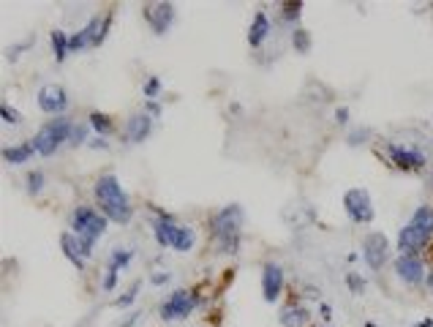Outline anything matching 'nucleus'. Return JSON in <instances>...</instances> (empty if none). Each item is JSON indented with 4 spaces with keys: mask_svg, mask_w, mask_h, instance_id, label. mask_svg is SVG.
I'll return each instance as SVG.
<instances>
[{
    "mask_svg": "<svg viewBox=\"0 0 433 327\" xmlns=\"http://www.w3.org/2000/svg\"><path fill=\"white\" fill-rule=\"evenodd\" d=\"M71 144H82V142H87V126H82V123H80V126H77V123H74V129H71Z\"/></svg>",
    "mask_w": 433,
    "mask_h": 327,
    "instance_id": "obj_31",
    "label": "nucleus"
},
{
    "mask_svg": "<svg viewBox=\"0 0 433 327\" xmlns=\"http://www.w3.org/2000/svg\"><path fill=\"white\" fill-rule=\"evenodd\" d=\"M344 210L354 224H371L374 221V199L365 188H349L344 194Z\"/></svg>",
    "mask_w": 433,
    "mask_h": 327,
    "instance_id": "obj_7",
    "label": "nucleus"
},
{
    "mask_svg": "<svg viewBox=\"0 0 433 327\" xmlns=\"http://www.w3.org/2000/svg\"><path fill=\"white\" fill-rule=\"evenodd\" d=\"M153 234L158 240V245L164 248H174V251H188L194 245V232L183 224H177L172 216L167 213H158L153 218Z\"/></svg>",
    "mask_w": 433,
    "mask_h": 327,
    "instance_id": "obj_5",
    "label": "nucleus"
},
{
    "mask_svg": "<svg viewBox=\"0 0 433 327\" xmlns=\"http://www.w3.org/2000/svg\"><path fill=\"white\" fill-rule=\"evenodd\" d=\"M292 44H295V49L297 52H308L311 49V33L308 30H295V39H292Z\"/></svg>",
    "mask_w": 433,
    "mask_h": 327,
    "instance_id": "obj_25",
    "label": "nucleus"
},
{
    "mask_svg": "<svg viewBox=\"0 0 433 327\" xmlns=\"http://www.w3.org/2000/svg\"><path fill=\"white\" fill-rule=\"evenodd\" d=\"M362 259L374 273H379L390 259V240L382 232H371L362 243Z\"/></svg>",
    "mask_w": 433,
    "mask_h": 327,
    "instance_id": "obj_9",
    "label": "nucleus"
},
{
    "mask_svg": "<svg viewBox=\"0 0 433 327\" xmlns=\"http://www.w3.org/2000/svg\"><path fill=\"white\" fill-rule=\"evenodd\" d=\"M319 311H322V317H324V319H330V314H333V308H330L327 303H322V308H319Z\"/></svg>",
    "mask_w": 433,
    "mask_h": 327,
    "instance_id": "obj_38",
    "label": "nucleus"
},
{
    "mask_svg": "<svg viewBox=\"0 0 433 327\" xmlns=\"http://www.w3.org/2000/svg\"><path fill=\"white\" fill-rule=\"evenodd\" d=\"M300 11H303V3H284L281 6V19L295 22V19H300Z\"/></svg>",
    "mask_w": 433,
    "mask_h": 327,
    "instance_id": "obj_24",
    "label": "nucleus"
},
{
    "mask_svg": "<svg viewBox=\"0 0 433 327\" xmlns=\"http://www.w3.org/2000/svg\"><path fill=\"white\" fill-rule=\"evenodd\" d=\"M52 47H55V57L63 63L66 57H68V52H71V36H63L60 30H52Z\"/></svg>",
    "mask_w": 433,
    "mask_h": 327,
    "instance_id": "obj_21",
    "label": "nucleus"
},
{
    "mask_svg": "<svg viewBox=\"0 0 433 327\" xmlns=\"http://www.w3.org/2000/svg\"><path fill=\"white\" fill-rule=\"evenodd\" d=\"M90 126L98 131V137H104V134L112 131V120H109L107 115H101V112H93V115H90Z\"/></svg>",
    "mask_w": 433,
    "mask_h": 327,
    "instance_id": "obj_22",
    "label": "nucleus"
},
{
    "mask_svg": "<svg viewBox=\"0 0 433 327\" xmlns=\"http://www.w3.org/2000/svg\"><path fill=\"white\" fill-rule=\"evenodd\" d=\"M36 153L33 142H22V144H11V147H3V161L6 164H25L30 156Z\"/></svg>",
    "mask_w": 433,
    "mask_h": 327,
    "instance_id": "obj_20",
    "label": "nucleus"
},
{
    "mask_svg": "<svg viewBox=\"0 0 433 327\" xmlns=\"http://www.w3.org/2000/svg\"><path fill=\"white\" fill-rule=\"evenodd\" d=\"M395 276L403 281V283H409V286H420V283H425V279H428L420 254H400L395 259Z\"/></svg>",
    "mask_w": 433,
    "mask_h": 327,
    "instance_id": "obj_10",
    "label": "nucleus"
},
{
    "mask_svg": "<svg viewBox=\"0 0 433 327\" xmlns=\"http://www.w3.org/2000/svg\"><path fill=\"white\" fill-rule=\"evenodd\" d=\"M71 129H74V123L68 120V118H55V120H49V123H44L42 129H39V134L33 137V147H36V153H42V156H52L63 142L71 140Z\"/></svg>",
    "mask_w": 433,
    "mask_h": 327,
    "instance_id": "obj_6",
    "label": "nucleus"
},
{
    "mask_svg": "<svg viewBox=\"0 0 433 327\" xmlns=\"http://www.w3.org/2000/svg\"><path fill=\"white\" fill-rule=\"evenodd\" d=\"M104 36H107V22H104V17H93L82 30H77V33L71 36V52H80V49H87V47H98V44L104 41Z\"/></svg>",
    "mask_w": 433,
    "mask_h": 327,
    "instance_id": "obj_12",
    "label": "nucleus"
},
{
    "mask_svg": "<svg viewBox=\"0 0 433 327\" xmlns=\"http://www.w3.org/2000/svg\"><path fill=\"white\" fill-rule=\"evenodd\" d=\"M425 283H428V289H431V292H433V270H431V273H428V279H425Z\"/></svg>",
    "mask_w": 433,
    "mask_h": 327,
    "instance_id": "obj_39",
    "label": "nucleus"
},
{
    "mask_svg": "<svg viewBox=\"0 0 433 327\" xmlns=\"http://www.w3.org/2000/svg\"><path fill=\"white\" fill-rule=\"evenodd\" d=\"M431 240H433V207L431 205H420L412 213V218L406 221V227L398 232V248L403 254H417Z\"/></svg>",
    "mask_w": 433,
    "mask_h": 327,
    "instance_id": "obj_2",
    "label": "nucleus"
},
{
    "mask_svg": "<svg viewBox=\"0 0 433 327\" xmlns=\"http://www.w3.org/2000/svg\"><path fill=\"white\" fill-rule=\"evenodd\" d=\"M90 147H95V150H104V147H107V142H104V137H95V140L90 142Z\"/></svg>",
    "mask_w": 433,
    "mask_h": 327,
    "instance_id": "obj_37",
    "label": "nucleus"
},
{
    "mask_svg": "<svg viewBox=\"0 0 433 327\" xmlns=\"http://www.w3.org/2000/svg\"><path fill=\"white\" fill-rule=\"evenodd\" d=\"M139 286H142V283L136 281V283L131 286V289L126 292V295H123V297H118V300H115V306H118V308H126V306H131V303L136 300V295H139Z\"/></svg>",
    "mask_w": 433,
    "mask_h": 327,
    "instance_id": "obj_29",
    "label": "nucleus"
},
{
    "mask_svg": "<svg viewBox=\"0 0 433 327\" xmlns=\"http://www.w3.org/2000/svg\"><path fill=\"white\" fill-rule=\"evenodd\" d=\"M145 109H147V115H150L153 120H156V118H161V104H158V101H147V106H145Z\"/></svg>",
    "mask_w": 433,
    "mask_h": 327,
    "instance_id": "obj_34",
    "label": "nucleus"
},
{
    "mask_svg": "<svg viewBox=\"0 0 433 327\" xmlns=\"http://www.w3.org/2000/svg\"><path fill=\"white\" fill-rule=\"evenodd\" d=\"M39 106L46 115H57V112H63L68 106V95H66V91L60 85H44L39 91Z\"/></svg>",
    "mask_w": 433,
    "mask_h": 327,
    "instance_id": "obj_15",
    "label": "nucleus"
},
{
    "mask_svg": "<svg viewBox=\"0 0 433 327\" xmlns=\"http://www.w3.org/2000/svg\"><path fill=\"white\" fill-rule=\"evenodd\" d=\"M150 131H153V118L147 112L145 115H133L129 120V126H126V140L139 144V142H145L150 137Z\"/></svg>",
    "mask_w": 433,
    "mask_h": 327,
    "instance_id": "obj_17",
    "label": "nucleus"
},
{
    "mask_svg": "<svg viewBox=\"0 0 433 327\" xmlns=\"http://www.w3.org/2000/svg\"><path fill=\"white\" fill-rule=\"evenodd\" d=\"M60 248H63V254H66V259L74 265V268H85V248H82V243H80V237L74 232H66L60 234Z\"/></svg>",
    "mask_w": 433,
    "mask_h": 327,
    "instance_id": "obj_16",
    "label": "nucleus"
},
{
    "mask_svg": "<svg viewBox=\"0 0 433 327\" xmlns=\"http://www.w3.org/2000/svg\"><path fill=\"white\" fill-rule=\"evenodd\" d=\"M161 93V80L158 77H150L147 82H145V95H147V101H156Z\"/></svg>",
    "mask_w": 433,
    "mask_h": 327,
    "instance_id": "obj_28",
    "label": "nucleus"
},
{
    "mask_svg": "<svg viewBox=\"0 0 433 327\" xmlns=\"http://www.w3.org/2000/svg\"><path fill=\"white\" fill-rule=\"evenodd\" d=\"M240 227H243V207L240 205H226L218 210L213 218V232L226 254H237L240 248Z\"/></svg>",
    "mask_w": 433,
    "mask_h": 327,
    "instance_id": "obj_4",
    "label": "nucleus"
},
{
    "mask_svg": "<svg viewBox=\"0 0 433 327\" xmlns=\"http://www.w3.org/2000/svg\"><path fill=\"white\" fill-rule=\"evenodd\" d=\"M115 283H118V268H112V265H109V268H107V276H104V289H107V292H112V289H115Z\"/></svg>",
    "mask_w": 433,
    "mask_h": 327,
    "instance_id": "obj_33",
    "label": "nucleus"
},
{
    "mask_svg": "<svg viewBox=\"0 0 433 327\" xmlns=\"http://www.w3.org/2000/svg\"><path fill=\"white\" fill-rule=\"evenodd\" d=\"M95 199L101 205V213L115 221V224H126L131 218V202L129 194L123 191L120 180L115 175H101L95 183Z\"/></svg>",
    "mask_w": 433,
    "mask_h": 327,
    "instance_id": "obj_1",
    "label": "nucleus"
},
{
    "mask_svg": "<svg viewBox=\"0 0 433 327\" xmlns=\"http://www.w3.org/2000/svg\"><path fill=\"white\" fill-rule=\"evenodd\" d=\"M365 327H376V325H374V322H365Z\"/></svg>",
    "mask_w": 433,
    "mask_h": 327,
    "instance_id": "obj_41",
    "label": "nucleus"
},
{
    "mask_svg": "<svg viewBox=\"0 0 433 327\" xmlns=\"http://www.w3.org/2000/svg\"><path fill=\"white\" fill-rule=\"evenodd\" d=\"M414 327H433V319H425V322H420V325H414Z\"/></svg>",
    "mask_w": 433,
    "mask_h": 327,
    "instance_id": "obj_40",
    "label": "nucleus"
},
{
    "mask_svg": "<svg viewBox=\"0 0 433 327\" xmlns=\"http://www.w3.org/2000/svg\"><path fill=\"white\" fill-rule=\"evenodd\" d=\"M335 118H338V123H347V120H349V109H344V106H341V109L335 112Z\"/></svg>",
    "mask_w": 433,
    "mask_h": 327,
    "instance_id": "obj_36",
    "label": "nucleus"
},
{
    "mask_svg": "<svg viewBox=\"0 0 433 327\" xmlns=\"http://www.w3.org/2000/svg\"><path fill=\"white\" fill-rule=\"evenodd\" d=\"M42 188H44V172L33 169V172L28 175V191L36 196V194H42Z\"/></svg>",
    "mask_w": 433,
    "mask_h": 327,
    "instance_id": "obj_26",
    "label": "nucleus"
},
{
    "mask_svg": "<svg viewBox=\"0 0 433 327\" xmlns=\"http://www.w3.org/2000/svg\"><path fill=\"white\" fill-rule=\"evenodd\" d=\"M196 306V297L188 292V289H177L172 292L164 303H161V319L172 322V319H185Z\"/></svg>",
    "mask_w": 433,
    "mask_h": 327,
    "instance_id": "obj_11",
    "label": "nucleus"
},
{
    "mask_svg": "<svg viewBox=\"0 0 433 327\" xmlns=\"http://www.w3.org/2000/svg\"><path fill=\"white\" fill-rule=\"evenodd\" d=\"M131 259H133V251H129V248H115V251H112V262H109V265L120 270V268H129Z\"/></svg>",
    "mask_w": 433,
    "mask_h": 327,
    "instance_id": "obj_23",
    "label": "nucleus"
},
{
    "mask_svg": "<svg viewBox=\"0 0 433 327\" xmlns=\"http://www.w3.org/2000/svg\"><path fill=\"white\" fill-rule=\"evenodd\" d=\"M0 115H3V120H6V123H11V126L22 123V115H19L14 106H8V104H0Z\"/></svg>",
    "mask_w": 433,
    "mask_h": 327,
    "instance_id": "obj_27",
    "label": "nucleus"
},
{
    "mask_svg": "<svg viewBox=\"0 0 433 327\" xmlns=\"http://www.w3.org/2000/svg\"><path fill=\"white\" fill-rule=\"evenodd\" d=\"M150 281H153L156 286H161V283H167V281H169V273H156V276H150Z\"/></svg>",
    "mask_w": 433,
    "mask_h": 327,
    "instance_id": "obj_35",
    "label": "nucleus"
},
{
    "mask_svg": "<svg viewBox=\"0 0 433 327\" xmlns=\"http://www.w3.org/2000/svg\"><path fill=\"white\" fill-rule=\"evenodd\" d=\"M368 137H371V129H354V131L349 134V144H351V147H357V144L368 142Z\"/></svg>",
    "mask_w": 433,
    "mask_h": 327,
    "instance_id": "obj_30",
    "label": "nucleus"
},
{
    "mask_svg": "<svg viewBox=\"0 0 433 327\" xmlns=\"http://www.w3.org/2000/svg\"><path fill=\"white\" fill-rule=\"evenodd\" d=\"M107 216L104 213H95L93 207H77L74 213H71V230L74 234L80 237V243H82V248H85V256H90V251H93V245L98 243V237L107 232Z\"/></svg>",
    "mask_w": 433,
    "mask_h": 327,
    "instance_id": "obj_3",
    "label": "nucleus"
},
{
    "mask_svg": "<svg viewBox=\"0 0 433 327\" xmlns=\"http://www.w3.org/2000/svg\"><path fill=\"white\" fill-rule=\"evenodd\" d=\"M284 289V268L278 262H264L261 268V292L267 303H275Z\"/></svg>",
    "mask_w": 433,
    "mask_h": 327,
    "instance_id": "obj_13",
    "label": "nucleus"
},
{
    "mask_svg": "<svg viewBox=\"0 0 433 327\" xmlns=\"http://www.w3.org/2000/svg\"><path fill=\"white\" fill-rule=\"evenodd\" d=\"M278 322H281V327H305L308 325V311L303 306H295V303L284 306L278 314Z\"/></svg>",
    "mask_w": 433,
    "mask_h": 327,
    "instance_id": "obj_18",
    "label": "nucleus"
},
{
    "mask_svg": "<svg viewBox=\"0 0 433 327\" xmlns=\"http://www.w3.org/2000/svg\"><path fill=\"white\" fill-rule=\"evenodd\" d=\"M145 19L150 22V28L164 36L169 30V25L174 22V6L172 3H147L145 6Z\"/></svg>",
    "mask_w": 433,
    "mask_h": 327,
    "instance_id": "obj_14",
    "label": "nucleus"
},
{
    "mask_svg": "<svg viewBox=\"0 0 433 327\" xmlns=\"http://www.w3.org/2000/svg\"><path fill=\"white\" fill-rule=\"evenodd\" d=\"M387 156H390V161L395 167H400V169H414V172H420L425 164H428V158H425V153L420 150V147H412V144H400V142H387Z\"/></svg>",
    "mask_w": 433,
    "mask_h": 327,
    "instance_id": "obj_8",
    "label": "nucleus"
},
{
    "mask_svg": "<svg viewBox=\"0 0 433 327\" xmlns=\"http://www.w3.org/2000/svg\"><path fill=\"white\" fill-rule=\"evenodd\" d=\"M347 283L354 295H362V289H365V283H362V279L357 273H347Z\"/></svg>",
    "mask_w": 433,
    "mask_h": 327,
    "instance_id": "obj_32",
    "label": "nucleus"
},
{
    "mask_svg": "<svg viewBox=\"0 0 433 327\" xmlns=\"http://www.w3.org/2000/svg\"><path fill=\"white\" fill-rule=\"evenodd\" d=\"M270 36V19L264 11H257L254 14V22H251V30H248V44L251 47H259L264 44V39Z\"/></svg>",
    "mask_w": 433,
    "mask_h": 327,
    "instance_id": "obj_19",
    "label": "nucleus"
}]
</instances>
